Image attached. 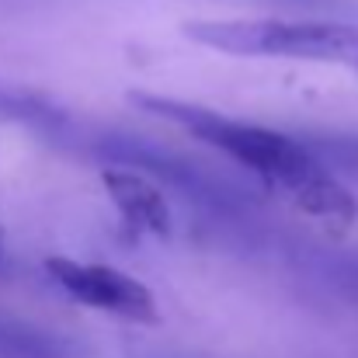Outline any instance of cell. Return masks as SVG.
<instances>
[{
	"label": "cell",
	"mask_w": 358,
	"mask_h": 358,
	"mask_svg": "<svg viewBox=\"0 0 358 358\" xmlns=\"http://www.w3.org/2000/svg\"><path fill=\"white\" fill-rule=\"evenodd\" d=\"M129 101L157 119L181 125L188 136L202 139L206 146L234 157L240 167L257 174L268 188L282 192L299 213L317 220L327 234H345L358 220L355 195L327 171V164L306 139L243 119H227L220 112L146 91H129Z\"/></svg>",
	"instance_id": "cell-1"
},
{
	"label": "cell",
	"mask_w": 358,
	"mask_h": 358,
	"mask_svg": "<svg viewBox=\"0 0 358 358\" xmlns=\"http://www.w3.org/2000/svg\"><path fill=\"white\" fill-rule=\"evenodd\" d=\"M0 355H17V358H56L63 355V345L21 320H0Z\"/></svg>",
	"instance_id": "cell-7"
},
{
	"label": "cell",
	"mask_w": 358,
	"mask_h": 358,
	"mask_svg": "<svg viewBox=\"0 0 358 358\" xmlns=\"http://www.w3.org/2000/svg\"><path fill=\"white\" fill-rule=\"evenodd\" d=\"M320 157H331L338 160L341 167L348 171H358V136H320L310 143Z\"/></svg>",
	"instance_id": "cell-8"
},
{
	"label": "cell",
	"mask_w": 358,
	"mask_h": 358,
	"mask_svg": "<svg viewBox=\"0 0 358 358\" xmlns=\"http://www.w3.org/2000/svg\"><path fill=\"white\" fill-rule=\"evenodd\" d=\"M66 146H77V150H87L91 157L98 160H112L119 167H136L157 181H167L174 188H181L188 199L195 202H206V206H237L243 199V188L220 178L216 171L181 157V153H171L167 146L153 143V139H143V136H132V132H84V139H70Z\"/></svg>",
	"instance_id": "cell-3"
},
{
	"label": "cell",
	"mask_w": 358,
	"mask_h": 358,
	"mask_svg": "<svg viewBox=\"0 0 358 358\" xmlns=\"http://www.w3.org/2000/svg\"><path fill=\"white\" fill-rule=\"evenodd\" d=\"M185 35L230 56L310 59L358 70V24L345 21H192Z\"/></svg>",
	"instance_id": "cell-2"
},
{
	"label": "cell",
	"mask_w": 358,
	"mask_h": 358,
	"mask_svg": "<svg viewBox=\"0 0 358 358\" xmlns=\"http://www.w3.org/2000/svg\"><path fill=\"white\" fill-rule=\"evenodd\" d=\"M45 271L52 275V282L70 292L77 303L115 313L125 320H139V324H157V299L146 285H139L136 278L122 275L108 264H87V261H73V257H49Z\"/></svg>",
	"instance_id": "cell-4"
},
{
	"label": "cell",
	"mask_w": 358,
	"mask_h": 358,
	"mask_svg": "<svg viewBox=\"0 0 358 358\" xmlns=\"http://www.w3.org/2000/svg\"><path fill=\"white\" fill-rule=\"evenodd\" d=\"M101 181H105L108 199L115 202V209L132 230L160 240L174 234V209L164 199V192L153 185L150 174H143L136 167H108L101 174Z\"/></svg>",
	"instance_id": "cell-5"
},
{
	"label": "cell",
	"mask_w": 358,
	"mask_h": 358,
	"mask_svg": "<svg viewBox=\"0 0 358 358\" xmlns=\"http://www.w3.org/2000/svg\"><path fill=\"white\" fill-rule=\"evenodd\" d=\"M341 278H345V285L348 289H355L358 292V264H341V271H338Z\"/></svg>",
	"instance_id": "cell-9"
},
{
	"label": "cell",
	"mask_w": 358,
	"mask_h": 358,
	"mask_svg": "<svg viewBox=\"0 0 358 358\" xmlns=\"http://www.w3.org/2000/svg\"><path fill=\"white\" fill-rule=\"evenodd\" d=\"M167 358H174V355H167Z\"/></svg>",
	"instance_id": "cell-10"
},
{
	"label": "cell",
	"mask_w": 358,
	"mask_h": 358,
	"mask_svg": "<svg viewBox=\"0 0 358 358\" xmlns=\"http://www.w3.org/2000/svg\"><path fill=\"white\" fill-rule=\"evenodd\" d=\"M0 122H24L38 132H52L56 125L66 122V112H59L56 105H49L28 91H14V87L0 84Z\"/></svg>",
	"instance_id": "cell-6"
}]
</instances>
